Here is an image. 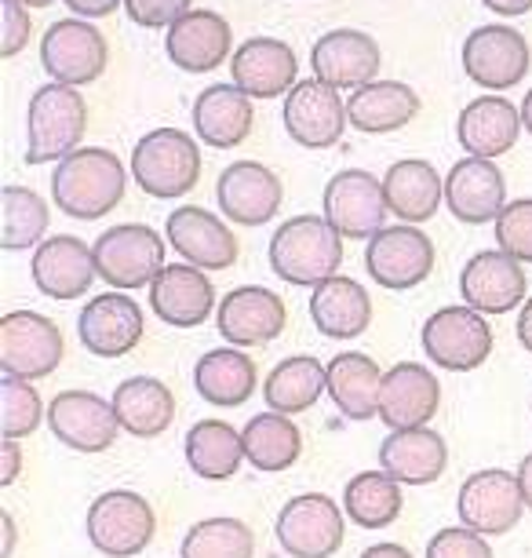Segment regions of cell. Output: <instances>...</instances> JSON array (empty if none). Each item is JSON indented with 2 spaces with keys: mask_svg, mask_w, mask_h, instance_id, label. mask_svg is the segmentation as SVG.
<instances>
[{
  "mask_svg": "<svg viewBox=\"0 0 532 558\" xmlns=\"http://www.w3.org/2000/svg\"><path fill=\"white\" fill-rule=\"evenodd\" d=\"M113 409L132 438H161L175 424V395L158 376H128L113 391Z\"/></svg>",
  "mask_w": 532,
  "mask_h": 558,
  "instance_id": "8d00e7d4",
  "label": "cell"
},
{
  "mask_svg": "<svg viewBox=\"0 0 532 558\" xmlns=\"http://www.w3.org/2000/svg\"><path fill=\"white\" fill-rule=\"evenodd\" d=\"M48 427L59 446L73 452H107L121 435V420L113 409V398L96 391H59L48 402Z\"/></svg>",
  "mask_w": 532,
  "mask_h": 558,
  "instance_id": "5bb4252c",
  "label": "cell"
},
{
  "mask_svg": "<svg viewBox=\"0 0 532 558\" xmlns=\"http://www.w3.org/2000/svg\"><path fill=\"white\" fill-rule=\"evenodd\" d=\"M529 278H525V263H518L515 256H507L504 248H485L474 252L467 259V267L460 270V296L467 307H474L478 314H510L521 311V303L529 296Z\"/></svg>",
  "mask_w": 532,
  "mask_h": 558,
  "instance_id": "2e32d148",
  "label": "cell"
},
{
  "mask_svg": "<svg viewBox=\"0 0 532 558\" xmlns=\"http://www.w3.org/2000/svg\"><path fill=\"white\" fill-rule=\"evenodd\" d=\"M245 441V460L263 475H281L302 452V430L292 416L281 413H259L242 427Z\"/></svg>",
  "mask_w": 532,
  "mask_h": 558,
  "instance_id": "60d3db41",
  "label": "cell"
},
{
  "mask_svg": "<svg viewBox=\"0 0 532 558\" xmlns=\"http://www.w3.org/2000/svg\"><path fill=\"white\" fill-rule=\"evenodd\" d=\"M518 482H521V497H525V508L532 511V452L518 463Z\"/></svg>",
  "mask_w": 532,
  "mask_h": 558,
  "instance_id": "9f6ffc18",
  "label": "cell"
},
{
  "mask_svg": "<svg viewBox=\"0 0 532 558\" xmlns=\"http://www.w3.org/2000/svg\"><path fill=\"white\" fill-rule=\"evenodd\" d=\"M420 343L431 365L445 368V373H474L488 362L496 340L485 314H478L467 303H456V307L434 311L423 322Z\"/></svg>",
  "mask_w": 532,
  "mask_h": 558,
  "instance_id": "8992f818",
  "label": "cell"
},
{
  "mask_svg": "<svg viewBox=\"0 0 532 558\" xmlns=\"http://www.w3.org/2000/svg\"><path fill=\"white\" fill-rule=\"evenodd\" d=\"M482 4L488 8V12H496L504 19H518V15L532 12V0H482Z\"/></svg>",
  "mask_w": 532,
  "mask_h": 558,
  "instance_id": "f5cc1de1",
  "label": "cell"
},
{
  "mask_svg": "<svg viewBox=\"0 0 532 558\" xmlns=\"http://www.w3.org/2000/svg\"><path fill=\"white\" fill-rule=\"evenodd\" d=\"M383 380L387 373L361 351H343L329 362V398L339 409V416L354 420V424L380 416Z\"/></svg>",
  "mask_w": 532,
  "mask_h": 558,
  "instance_id": "836d02e7",
  "label": "cell"
},
{
  "mask_svg": "<svg viewBox=\"0 0 532 558\" xmlns=\"http://www.w3.org/2000/svg\"><path fill=\"white\" fill-rule=\"evenodd\" d=\"M88 135V102L70 84H40L26 110V165L66 161Z\"/></svg>",
  "mask_w": 532,
  "mask_h": 558,
  "instance_id": "3957f363",
  "label": "cell"
},
{
  "mask_svg": "<svg viewBox=\"0 0 532 558\" xmlns=\"http://www.w3.org/2000/svg\"><path fill=\"white\" fill-rule=\"evenodd\" d=\"M96 267L99 278L113 286V292L146 289L161 278L164 263V241L153 227L143 223H121L102 230L96 238Z\"/></svg>",
  "mask_w": 532,
  "mask_h": 558,
  "instance_id": "52a82bcc",
  "label": "cell"
},
{
  "mask_svg": "<svg viewBox=\"0 0 532 558\" xmlns=\"http://www.w3.org/2000/svg\"><path fill=\"white\" fill-rule=\"evenodd\" d=\"M310 66L318 81L332 84L336 92H358L380 77L383 51L364 29H329L310 51Z\"/></svg>",
  "mask_w": 532,
  "mask_h": 558,
  "instance_id": "7402d4cb",
  "label": "cell"
},
{
  "mask_svg": "<svg viewBox=\"0 0 532 558\" xmlns=\"http://www.w3.org/2000/svg\"><path fill=\"white\" fill-rule=\"evenodd\" d=\"M194 387L208 405L237 409L256 395L259 368L252 357L245 351H237V347H215V351L197 357Z\"/></svg>",
  "mask_w": 532,
  "mask_h": 558,
  "instance_id": "d590c367",
  "label": "cell"
},
{
  "mask_svg": "<svg viewBox=\"0 0 532 558\" xmlns=\"http://www.w3.org/2000/svg\"><path fill=\"white\" fill-rule=\"evenodd\" d=\"M34 286L37 292H45L48 300L70 303L88 296V289L96 286L99 267H96V248H88V241L59 234L48 238L45 245L34 252Z\"/></svg>",
  "mask_w": 532,
  "mask_h": 558,
  "instance_id": "cb8c5ba5",
  "label": "cell"
},
{
  "mask_svg": "<svg viewBox=\"0 0 532 558\" xmlns=\"http://www.w3.org/2000/svg\"><path fill=\"white\" fill-rule=\"evenodd\" d=\"M358 558H412V555H409V547H401V544H372V547H364Z\"/></svg>",
  "mask_w": 532,
  "mask_h": 558,
  "instance_id": "11a10c76",
  "label": "cell"
},
{
  "mask_svg": "<svg viewBox=\"0 0 532 558\" xmlns=\"http://www.w3.org/2000/svg\"><path fill=\"white\" fill-rule=\"evenodd\" d=\"M281 118H285L292 143L307 146V150H329V146H336L350 124L347 102L339 99V92L332 84L318 77L299 81L288 92Z\"/></svg>",
  "mask_w": 532,
  "mask_h": 558,
  "instance_id": "ac0fdd59",
  "label": "cell"
},
{
  "mask_svg": "<svg viewBox=\"0 0 532 558\" xmlns=\"http://www.w3.org/2000/svg\"><path fill=\"white\" fill-rule=\"evenodd\" d=\"M448 468V446L434 427L416 430H391L380 441V471H387L394 482L409 489L431 486L445 475Z\"/></svg>",
  "mask_w": 532,
  "mask_h": 558,
  "instance_id": "f546056e",
  "label": "cell"
},
{
  "mask_svg": "<svg viewBox=\"0 0 532 558\" xmlns=\"http://www.w3.org/2000/svg\"><path fill=\"white\" fill-rule=\"evenodd\" d=\"M325 219L336 227L343 241H372L387 227V194H383V179H375L364 168H343L325 183L321 194Z\"/></svg>",
  "mask_w": 532,
  "mask_h": 558,
  "instance_id": "30bf717a",
  "label": "cell"
},
{
  "mask_svg": "<svg viewBox=\"0 0 532 558\" xmlns=\"http://www.w3.org/2000/svg\"><path fill=\"white\" fill-rule=\"evenodd\" d=\"M150 311L172 329H197L215 314V286L190 263H169L150 286Z\"/></svg>",
  "mask_w": 532,
  "mask_h": 558,
  "instance_id": "4316f807",
  "label": "cell"
},
{
  "mask_svg": "<svg viewBox=\"0 0 532 558\" xmlns=\"http://www.w3.org/2000/svg\"><path fill=\"white\" fill-rule=\"evenodd\" d=\"M445 205L460 223L485 227L504 216L507 202V179L496 168V161L482 157H463L448 168L445 175Z\"/></svg>",
  "mask_w": 532,
  "mask_h": 558,
  "instance_id": "603a6c76",
  "label": "cell"
},
{
  "mask_svg": "<svg viewBox=\"0 0 532 558\" xmlns=\"http://www.w3.org/2000/svg\"><path fill=\"white\" fill-rule=\"evenodd\" d=\"M124 12L143 29H172L194 12V0H124Z\"/></svg>",
  "mask_w": 532,
  "mask_h": 558,
  "instance_id": "7dc6e473",
  "label": "cell"
},
{
  "mask_svg": "<svg viewBox=\"0 0 532 558\" xmlns=\"http://www.w3.org/2000/svg\"><path fill=\"white\" fill-rule=\"evenodd\" d=\"M215 202L226 223L234 227H263L281 213L285 202V186L274 168L259 161H234L231 168L219 172Z\"/></svg>",
  "mask_w": 532,
  "mask_h": 558,
  "instance_id": "e0dca14e",
  "label": "cell"
},
{
  "mask_svg": "<svg viewBox=\"0 0 532 558\" xmlns=\"http://www.w3.org/2000/svg\"><path fill=\"white\" fill-rule=\"evenodd\" d=\"M532 66V48L525 34L515 26L488 23L478 26L463 40V73L467 81L482 84L488 92H507L518 81H525Z\"/></svg>",
  "mask_w": 532,
  "mask_h": 558,
  "instance_id": "9a60e30c",
  "label": "cell"
},
{
  "mask_svg": "<svg viewBox=\"0 0 532 558\" xmlns=\"http://www.w3.org/2000/svg\"><path fill=\"white\" fill-rule=\"evenodd\" d=\"M164 238L175 248V256L190 263L197 270H231L237 263V245L234 230L223 223L215 213H208L201 205H180L164 219Z\"/></svg>",
  "mask_w": 532,
  "mask_h": 558,
  "instance_id": "d6986e66",
  "label": "cell"
},
{
  "mask_svg": "<svg viewBox=\"0 0 532 558\" xmlns=\"http://www.w3.org/2000/svg\"><path fill=\"white\" fill-rule=\"evenodd\" d=\"M405 486L394 482L387 471H358L343 486V511L358 530H387L401 519Z\"/></svg>",
  "mask_w": 532,
  "mask_h": 558,
  "instance_id": "ab89813d",
  "label": "cell"
},
{
  "mask_svg": "<svg viewBox=\"0 0 532 558\" xmlns=\"http://www.w3.org/2000/svg\"><path fill=\"white\" fill-rule=\"evenodd\" d=\"M77 336L88 354L96 357H124L143 343L146 314L128 292H102L85 303L77 314Z\"/></svg>",
  "mask_w": 532,
  "mask_h": 558,
  "instance_id": "ffe728a7",
  "label": "cell"
},
{
  "mask_svg": "<svg viewBox=\"0 0 532 558\" xmlns=\"http://www.w3.org/2000/svg\"><path fill=\"white\" fill-rule=\"evenodd\" d=\"M518 343L532 354V296L518 311Z\"/></svg>",
  "mask_w": 532,
  "mask_h": 558,
  "instance_id": "db71d44e",
  "label": "cell"
},
{
  "mask_svg": "<svg viewBox=\"0 0 532 558\" xmlns=\"http://www.w3.org/2000/svg\"><path fill=\"white\" fill-rule=\"evenodd\" d=\"M347 118L364 135H391L420 118V96L405 81H372L350 92Z\"/></svg>",
  "mask_w": 532,
  "mask_h": 558,
  "instance_id": "e575fe53",
  "label": "cell"
},
{
  "mask_svg": "<svg viewBox=\"0 0 532 558\" xmlns=\"http://www.w3.org/2000/svg\"><path fill=\"white\" fill-rule=\"evenodd\" d=\"M15 544H18V533H15L12 511H0V558H12Z\"/></svg>",
  "mask_w": 532,
  "mask_h": 558,
  "instance_id": "816d5d0a",
  "label": "cell"
},
{
  "mask_svg": "<svg viewBox=\"0 0 532 558\" xmlns=\"http://www.w3.org/2000/svg\"><path fill=\"white\" fill-rule=\"evenodd\" d=\"M274 533L288 558H332L347 541V511L325 493H299L281 508Z\"/></svg>",
  "mask_w": 532,
  "mask_h": 558,
  "instance_id": "9c48e42d",
  "label": "cell"
},
{
  "mask_svg": "<svg viewBox=\"0 0 532 558\" xmlns=\"http://www.w3.org/2000/svg\"><path fill=\"white\" fill-rule=\"evenodd\" d=\"M521 129L532 135V88L525 92V102H521Z\"/></svg>",
  "mask_w": 532,
  "mask_h": 558,
  "instance_id": "6f0895ef",
  "label": "cell"
},
{
  "mask_svg": "<svg viewBox=\"0 0 532 558\" xmlns=\"http://www.w3.org/2000/svg\"><path fill=\"white\" fill-rule=\"evenodd\" d=\"M231 81L248 99H277L299 84V59L277 37H248L231 59Z\"/></svg>",
  "mask_w": 532,
  "mask_h": 558,
  "instance_id": "484cf974",
  "label": "cell"
},
{
  "mask_svg": "<svg viewBox=\"0 0 532 558\" xmlns=\"http://www.w3.org/2000/svg\"><path fill=\"white\" fill-rule=\"evenodd\" d=\"M525 497H521L518 471L485 468L474 471L456 493V514L460 525L482 536H504L525 519Z\"/></svg>",
  "mask_w": 532,
  "mask_h": 558,
  "instance_id": "7c38bea8",
  "label": "cell"
},
{
  "mask_svg": "<svg viewBox=\"0 0 532 558\" xmlns=\"http://www.w3.org/2000/svg\"><path fill=\"white\" fill-rule=\"evenodd\" d=\"M164 51L180 70L186 73H212L223 66L226 59H234V34L219 12H205L197 8L186 19H180L169 37H164Z\"/></svg>",
  "mask_w": 532,
  "mask_h": 558,
  "instance_id": "83f0119b",
  "label": "cell"
},
{
  "mask_svg": "<svg viewBox=\"0 0 532 558\" xmlns=\"http://www.w3.org/2000/svg\"><path fill=\"white\" fill-rule=\"evenodd\" d=\"M128 172L146 197L175 202L190 194L201 179V146L180 129H153L135 143Z\"/></svg>",
  "mask_w": 532,
  "mask_h": 558,
  "instance_id": "277c9868",
  "label": "cell"
},
{
  "mask_svg": "<svg viewBox=\"0 0 532 558\" xmlns=\"http://www.w3.org/2000/svg\"><path fill=\"white\" fill-rule=\"evenodd\" d=\"M23 471V446L12 438H0V489H8Z\"/></svg>",
  "mask_w": 532,
  "mask_h": 558,
  "instance_id": "681fc988",
  "label": "cell"
},
{
  "mask_svg": "<svg viewBox=\"0 0 532 558\" xmlns=\"http://www.w3.org/2000/svg\"><path fill=\"white\" fill-rule=\"evenodd\" d=\"M66 357L62 329L48 314L12 311L0 318V373L37 384L51 376Z\"/></svg>",
  "mask_w": 532,
  "mask_h": 558,
  "instance_id": "ba28073f",
  "label": "cell"
},
{
  "mask_svg": "<svg viewBox=\"0 0 532 558\" xmlns=\"http://www.w3.org/2000/svg\"><path fill=\"white\" fill-rule=\"evenodd\" d=\"M18 4H26V8H48V4H55V0H18Z\"/></svg>",
  "mask_w": 532,
  "mask_h": 558,
  "instance_id": "680465c9",
  "label": "cell"
},
{
  "mask_svg": "<svg viewBox=\"0 0 532 558\" xmlns=\"http://www.w3.org/2000/svg\"><path fill=\"white\" fill-rule=\"evenodd\" d=\"M496 245L518 263H532V197H515L496 219Z\"/></svg>",
  "mask_w": 532,
  "mask_h": 558,
  "instance_id": "f6af8a7d",
  "label": "cell"
},
{
  "mask_svg": "<svg viewBox=\"0 0 532 558\" xmlns=\"http://www.w3.org/2000/svg\"><path fill=\"white\" fill-rule=\"evenodd\" d=\"M442 409V384L437 373H431L420 362H398L387 368L380 398V420L387 430H416L431 427V420Z\"/></svg>",
  "mask_w": 532,
  "mask_h": 558,
  "instance_id": "d4e9b609",
  "label": "cell"
},
{
  "mask_svg": "<svg viewBox=\"0 0 532 558\" xmlns=\"http://www.w3.org/2000/svg\"><path fill=\"white\" fill-rule=\"evenodd\" d=\"M0 56L15 59L18 51L29 45V34H34V23H29V8L18 4V0H0Z\"/></svg>",
  "mask_w": 532,
  "mask_h": 558,
  "instance_id": "c3c4849f",
  "label": "cell"
},
{
  "mask_svg": "<svg viewBox=\"0 0 532 558\" xmlns=\"http://www.w3.org/2000/svg\"><path fill=\"white\" fill-rule=\"evenodd\" d=\"M383 194H387V208L401 223L420 227L445 205V179L437 175L431 161L409 157V161H394L383 172Z\"/></svg>",
  "mask_w": 532,
  "mask_h": 558,
  "instance_id": "d6a6232c",
  "label": "cell"
},
{
  "mask_svg": "<svg viewBox=\"0 0 532 558\" xmlns=\"http://www.w3.org/2000/svg\"><path fill=\"white\" fill-rule=\"evenodd\" d=\"M40 420H48V409L37 387L4 376L0 380V438L23 441L40 427Z\"/></svg>",
  "mask_w": 532,
  "mask_h": 558,
  "instance_id": "ee69618b",
  "label": "cell"
},
{
  "mask_svg": "<svg viewBox=\"0 0 532 558\" xmlns=\"http://www.w3.org/2000/svg\"><path fill=\"white\" fill-rule=\"evenodd\" d=\"M518 135L521 107L499 96H478L456 118V140H460L467 157H482V161H496L507 150H515Z\"/></svg>",
  "mask_w": 532,
  "mask_h": 558,
  "instance_id": "f1b7e54d",
  "label": "cell"
},
{
  "mask_svg": "<svg viewBox=\"0 0 532 558\" xmlns=\"http://www.w3.org/2000/svg\"><path fill=\"white\" fill-rule=\"evenodd\" d=\"M62 4H66L77 19H88V23H91V19H107V15H113V12H117V8L124 4V0H62Z\"/></svg>",
  "mask_w": 532,
  "mask_h": 558,
  "instance_id": "f907efd6",
  "label": "cell"
},
{
  "mask_svg": "<svg viewBox=\"0 0 532 558\" xmlns=\"http://www.w3.org/2000/svg\"><path fill=\"white\" fill-rule=\"evenodd\" d=\"M215 325L226 343L237 347V351H245V347L274 343L277 336L285 332L288 311H285V300H281L274 289L242 286L219 300Z\"/></svg>",
  "mask_w": 532,
  "mask_h": 558,
  "instance_id": "44dd1931",
  "label": "cell"
},
{
  "mask_svg": "<svg viewBox=\"0 0 532 558\" xmlns=\"http://www.w3.org/2000/svg\"><path fill=\"white\" fill-rule=\"evenodd\" d=\"M186 463L197 478L205 482H231L242 471L245 460V441L242 430L226 420H201L186 430Z\"/></svg>",
  "mask_w": 532,
  "mask_h": 558,
  "instance_id": "f35d334b",
  "label": "cell"
},
{
  "mask_svg": "<svg viewBox=\"0 0 532 558\" xmlns=\"http://www.w3.org/2000/svg\"><path fill=\"white\" fill-rule=\"evenodd\" d=\"M128 168L107 146H81L51 172V197L70 219H102L124 202Z\"/></svg>",
  "mask_w": 532,
  "mask_h": 558,
  "instance_id": "6da1fadb",
  "label": "cell"
},
{
  "mask_svg": "<svg viewBox=\"0 0 532 558\" xmlns=\"http://www.w3.org/2000/svg\"><path fill=\"white\" fill-rule=\"evenodd\" d=\"M40 62H45L48 77L70 88H85L102 77L110 62L107 37L99 34L96 23L88 19H59L40 37Z\"/></svg>",
  "mask_w": 532,
  "mask_h": 558,
  "instance_id": "8fae6325",
  "label": "cell"
},
{
  "mask_svg": "<svg viewBox=\"0 0 532 558\" xmlns=\"http://www.w3.org/2000/svg\"><path fill=\"white\" fill-rule=\"evenodd\" d=\"M252 555H256L252 525L231 519V514L194 522L180 547V558H252Z\"/></svg>",
  "mask_w": 532,
  "mask_h": 558,
  "instance_id": "7bdbcfd3",
  "label": "cell"
},
{
  "mask_svg": "<svg viewBox=\"0 0 532 558\" xmlns=\"http://www.w3.org/2000/svg\"><path fill=\"white\" fill-rule=\"evenodd\" d=\"M343 238L325 216H292L270 238V270L281 281L314 292L339 274Z\"/></svg>",
  "mask_w": 532,
  "mask_h": 558,
  "instance_id": "7a4b0ae2",
  "label": "cell"
},
{
  "mask_svg": "<svg viewBox=\"0 0 532 558\" xmlns=\"http://www.w3.org/2000/svg\"><path fill=\"white\" fill-rule=\"evenodd\" d=\"M426 558H496L482 533L467 525H445L426 544Z\"/></svg>",
  "mask_w": 532,
  "mask_h": 558,
  "instance_id": "bcb514c9",
  "label": "cell"
},
{
  "mask_svg": "<svg viewBox=\"0 0 532 558\" xmlns=\"http://www.w3.org/2000/svg\"><path fill=\"white\" fill-rule=\"evenodd\" d=\"M329 395V365H321L314 354H292L270 368L263 380V402L270 413L299 416Z\"/></svg>",
  "mask_w": 532,
  "mask_h": 558,
  "instance_id": "74e56055",
  "label": "cell"
},
{
  "mask_svg": "<svg viewBox=\"0 0 532 558\" xmlns=\"http://www.w3.org/2000/svg\"><path fill=\"white\" fill-rule=\"evenodd\" d=\"M434 241L420 227H383L380 234L364 248V270L380 289L387 292H409L423 286L434 270Z\"/></svg>",
  "mask_w": 532,
  "mask_h": 558,
  "instance_id": "4fadbf2b",
  "label": "cell"
},
{
  "mask_svg": "<svg viewBox=\"0 0 532 558\" xmlns=\"http://www.w3.org/2000/svg\"><path fill=\"white\" fill-rule=\"evenodd\" d=\"M88 544L107 558H135L158 536L153 504L135 489H107L88 504Z\"/></svg>",
  "mask_w": 532,
  "mask_h": 558,
  "instance_id": "5b68a950",
  "label": "cell"
},
{
  "mask_svg": "<svg viewBox=\"0 0 532 558\" xmlns=\"http://www.w3.org/2000/svg\"><path fill=\"white\" fill-rule=\"evenodd\" d=\"M310 322L321 336L339 343L361 340L372 325V296L361 281L354 278H329L325 286L310 292Z\"/></svg>",
  "mask_w": 532,
  "mask_h": 558,
  "instance_id": "4dcf8cb0",
  "label": "cell"
},
{
  "mask_svg": "<svg viewBox=\"0 0 532 558\" xmlns=\"http://www.w3.org/2000/svg\"><path fill=\"white\" fill-rule=\"evenodd\" d=\"M51 213L48 202L29 186H4L0 191V248L4 252H23L45 245Z\"/></svg>",
  "mask_w": 532,
  "mask_h": 558,
  "instance_id": "b9f144b4",
  "label": "cell"
},
{
  "mask_svg": "<svg viewBox=\"0 0 532 558\" xmlns=\"http://www.w3.org/2000/svg\"><path fill=\"white\" fill-rule=\"evenodd\" d=\"M256 110L237 84H212L194 99V132L212 150H234L252 135Z\"/></svg>",
  "mask_w": 532,
  "mask_h": 558,
  "instance_id": "1f68e13d",
  "label": "cell"
}]
</instances>
